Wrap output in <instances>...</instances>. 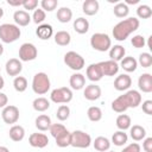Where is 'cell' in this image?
<instances>
[{
    "label": "cell",
    "mask_w": 152,
    "mask_h": 152,
    "mask_svg": "<svg viewBox=\"0 0 152 152\" xmlns=\"http://www.w3.org/2000/svg\"><path fill=\"white\" fill-rule=\"evenodd\" d=\"M141 103V95L138 90H127L112 102V109L116 113H124L128 108H135Z\"/></svg>",
    "instance_id": "obj_1"
},
{
    "label": "cell",
    "mask_w": 152,
    "mask_h": 152,
    "mask_svg": "<svg viewBox=\"0 0 152 152\" xmlns=\"http://www.w3.org/2000/svg\"><path fill=\"white\" fill-rule=\"evenodd\" d=\"M139 25H140L139 19H137L134 17H129V18H126V19L119 21L113 27L114 39L118 40V42L126 40L131 33H133L134 31H137L139 28Z\"/></svg>",
    "instance_id": "obj_2"
},
{
    "label": "cell",
    "mask_w": 152,
    "mask_h": 152,
    "mask_svg": "<svg viewBox=\"0 0 152 152\" xmlns=\"http://www.w3.org/2000/svg\"><path fill=\"white\" fill-rule=\"evenodd\" d=\"M20 34H21V31L19 26H17L15 24L6 23L0 25V40L2 43H6V44L13 43L19 39Z\"/></svg>",
    "instance_id": "obj_3"
},
{
    "label": "cell",
    "mask_w": 152,
    "mask_h": 152,
    "mask_svg": "<svg viewBox=\"0 0 152 152\" xmlns=\"http://www.w3.org/2000/svg\"><path fill=\"white\" fill-rule=\"evenodd\" d=\"M51 87L50 78L45 72H37L32 80V90L37 95H44Z\"/></svg>",
    "instance_id": "obj_4"
},
{
    "label": "cell",
    "mask_w": 152,
    "mask_h": 152,
    "mask_svg": "<svg viewBox=\"0 0 152 152\" xmlns=\"http://www.w3.org/2000/svg\"><path fill=\"white\" fill-rule=\"evenodd\" d=\"M90 45L94 50L100 51V52H104V51H108L110 49L112 40H110L108 34L97 32L90 37Z\"/></svg>",
    "instance_id": "obj_5"
},
{
    "label": "cell",
    "mask_w": 152,
    "mask_h": 152,
    "mask_svg": "<svg viewBox=\"0 0 152 152\" xmlns=\"http://www.w3.org/2000/svg\"><path fill=\"white\" fill-rule=\"evenodd\" d=\"M91 144V137L80 129H76L71 132V142L70 146L77 147V148H87Z\"/></svg>",
    "instance_id": "obj_6"
},
{
    "label": "cell",
    "mask_w": 152,
    "mask_h": 152,
    "mask_svg": "<svg viewBox=\"0 0 152 152\" xmlns=\"http://www.w3.org/2000/svg\"><path fill=\"white\" fill-rule=\"evenodd\" d=\"M50 99L55 103H69L72 100V91L68 87L56 88L51 91Z\"/></svg>",
    "instance_id": "obj_7"
},
{
    "label": "cell",
    "mask_w": 152,
    "mask_h": 152,
    "mask_svg": "<svg viewBox=\"0 0 152 152\" xmlns=\"http://www.w3.org/2000/svg\"><path fill=\"white\" fill-rule=\"evenodd\" d=\"M64 63L70 69H72L75 71H80L84 66V58L75 51H68L64 55Z\"/></svg>",
    "instance_id": "obj_8"
},
{
    "label": "cell",
    "mask_w": 152,
    "mask_h": 152,
    "mask_svg": "<svg viewBox=\"0 0 152 152\" xmlns=\"http://www.w3.org/2000/svg\"><path fill=\"white\" fill-rule=\"evenodd\" d=\"M38 50L32 43H24L19 48V61L30 62L37 58Z\"/></svg>",
    "instance_id": "obj_9"
},
{
    "label": "cell",
    "mask_w": 152,
    "mask_h": 152,
    "mask_svg": "<svg viewBox=\"0 0 152 152\" xmlns=\"http://www.w3.org/2000/svg\"><path fill=\"white\" fill-rule=\"evenodd\" d=\"M1 116H2V120L5 124L7 125H13L18 121L19 119V109L18 107L13 106V104H7L4 109H2V113H1Z\"/></svg>",
    "instance_id": "obj_10"
},
{
    "label": "cell",
    "mask_w": 152,
    "mask_h": 152,
    "mask_svg": "<svg viewBox=\"0 0 152 152\" xmlns=\"http://www.w3.org/2000/svg\"><path fill=\"white\" fill-rule=\"evenodd\" d=\"M99 66L101 69V72L103 76H114L118 74L119 71V64L112 59L109 61H103V62H99Z\"/></svg>",
    "instance_id": "obj_11"
},
{
    "label": "cell",
    "mask_w": 152,
    "mask_h": 152,
    "mask_svg": "<svg viewBox=\"0 0 152 152\" xmlns=\"http://www.w3.org/2000/svg\"><path fill=\"white\" fill-rule=\"evenodd\" d=\"M5 69H6V72L7 75L10 76H18L21 70H23V64H21V61H19L18 58H11L6 62V65H5Z\"/></svg>",
    "instance_id": "obj_12"
},
{
    "label": "cell",
    "mask_w": 152,
    "mask_h": 152,
    "mask_svg": "<svg viewBox=\"0 0 152 152\" xmlns=\"http://www.w3.org/2000/svg\"><path fill=\"white\" fill-rule=\"evenodd\" d=\"M28 142L32 147L44 148L49 144V138L44 133H32L28 138Z\"/></svg>",
    "instance_id": "obj_13"
},
{
    "label": "cell",
    "mask_w": 152,
    "mask_h": 152,
    "mask_svg": "<svg viewBox=\"0 0 152 152\" xmlns=\"http://www.w3.org/2000/svg\"><path fill=\"white\" fill-rule=\"evenodd\" d=\"M131 86H132V78L127 74H121V75L116 76V78L114 80V88L119 91L127 90V89H129Z\"/></svg>",
    "instance_id": "obj_14"
},
{
    "label": "cell",
    "mask_w": 152,
    "mask_h": 152,
    "mask_svg": "<svg viewBox=\"0 0 152 152\" xmlns=\"http://www.w3.org/2000/svg\"><path fill=\"white\" fill-rule=\"evenodd\" d=\"M138 87L142 93H151L152 91V75L148 72L140 75L138 78Z\"/></svg>",
    "instance_id": "obj_15"
},
{
    "label": "cell",
    "mask_w": 152,
    "mask_h": 152,
    "mask_svg": "<svg viewBox=\"0 0 152 152\" xmlns=\"http://www.w3.org/2000/svg\"><path fill=\"white\" fill-rule=\"evenodd\" d=\"M83 95L88 101H95L101 96V88L94 83L88 84L83 90Z\"/></svg>",
    "instance_id": "obj_16"
},
{
    "label": "cell",
    "mask_w": 152,
    "mask_h": 152,
    "mask_svg": "<svg viewBox=\"0 0 152 152\" xmlns=\"http://www.w3.org/2000/svg\"><path fill=\"white\" fill-rule=\"evenodd\" d=\"M86 75L88 77V80H90L91 82H97L103 77V75L101 72V69L99 66V63H93L89 66H87Z\"/></svg>",
    "instance_id": "obj_17"
},
{
    "label": "cell",
    "mask_w": 152,
    "mask_h": 152,
    "mask_svg": "<svg viewBox=\"0 0 152 152\" xmlns=\"http://www.w3.org/2000/svg\"><path fill=\"white\" fill-rule=\"evenodd\" d=\"M13 19L17 26H27L31 21V15L28 14L27 11L24 10H18L13 14Z\"/></svg>",
    "instance_id": "obj_18"
},
{
    "label": "cell",
    "mask_w": 152,
    "mask_h": 152,
    "mask_svg": "<svg viewBox=\"0 0 152 152\" xmlns=\"http://www.w3.org/2000/svg\"><path fill=\"white\" fill-rule=\"evenodd\" d=\"M36 34H37V37H38L39 39H42V40H48V39H50V38L52 37V34H53V28H52V26L49 25V24H40V25L37 27V30H36Z\"/></svg>",
    "instance_id": "obj_19"
},
{
    "label": "cell",
    "mask_w": 152,
    "mask_h": 152,
    "mask_svg": "<svg viewBox=\"0 0 152 152\" xmlns=\"http://www.w3.org/2000/svg\"><path fill=\"white\" fill-rule=\"evenodd\" d=\"M69 84H70L71 89H74V90H81L86 86V77L82 74H80V72H75V74H72L70 76Z\"/></svg>",
    "instance_id": "obj_20"
},
{
    "label": "cell",
    "mask_w": 152,
    "mask_h": 152,
    "mask_svg": "<svg viewBox=\"0 0 152 152\" xmlns=\"http://www.w3.org/2000/svg\"><path fill=\"white\" fill-rule=\"evenodd\" d=\"M100 4L97 0H86L82 4V11L87 15H95L99 12Z\"/></svg>",
    "instance_id": "obj_21"
},
{
    "label": "cell",
    "mask_w": 152,
    "mask_h": 152,
    "mask_svg": "<svg viewBox=\"0 0 152 152\" xmlns=\"http://www.w3.org/2000/svg\"><path fill=\"white\" fill-rule=\"evenodd\" d=\"M120 66L127 71V72H133L137 70V66H138V62L134 57L132 56H127V57H124L121 61H120Z\"/></svg>",
    "instance_id": "obj_22"
},
{
    "label": "cell",
    "mask_w": 152,
    "mask_h": 152,
    "mask_svg": "<svg viewBox=\"0 0 152 152\" xmlns=\"http://www.w3.org/2000/svg\"><path fill=\"white\" fill-rule=\"evenodd\" d=\"M34 124H36L37 129H39V131H42V132H45V131H48V129L50 128V126H51V119H50V116L46 115V114H40V115H38V116L36 118Z\"/></svg>",
    "instance_id": "obj_23"
},
{
    "label": "cell",
    "mask_w": 152,
    "mask_h": 152,
    "mask_svg": "<svg viewBox=\"0 0 152 152\" xmlns=\"http://www.w3.org/2000/svg\"><path fill=\"white\" fill-rule=\"evenodd\" d=\"M125 53H126L125 48L122 45H119V44L114 45V46H110V49H109V57H110L112 61H114L116 63L125 57Z\"/></svg>",
    "instance_id": "obj_24"
},
{
    "label": "cell",
    "mask_w": 152,
    "mask_h": 152,
    "mask_svg": "<svg viewBox=\"0 0 152 152\" xmlns=\"http://www.w3.org/2000/svg\"><path fill=\"white\" fill-rule=\"evenodd\" d=\"M129 135L134 141H140L146 137V129L140 125H133L129 127Z\"/></svg>",
    "instance_id": "obj_25"
},
{
    "label": "cell",
    "mask_w": 152,
    "mask_h": 152,
    "mask_svg": "<svg viewBox=\"0 0 152 152\" xmlns=\"http://www.w3.org/2000/svg\"><path fill=\"white\" fill-rule=\"evenodd\" d=\"M93 145H94V148L96 151H99V152H107L110 148V141L106 137H97V138H95Z\"/></svg>",
    "instance_id": "obj_26"
},
{
    "label": "cell",
    "mask_w": 152,
    "mask_h": 152,
    "mask_svg": "<svg viewBox=\"0 0 152 152\" xmlns=\"http://www.w3.org/2000/svg\"><path fill=\"white\" fill-rule=\"evenodd\" d=\"M8 134H10V138L13 141H21L24 139V137H25V129L20 125H13L10 128Z\"/></svg>",
    "instance_id": "obj_27"
},
{
    "label": "cell",
    "mask_w": 152,
    "mask_h": 152,
    "mask_svg": "<svg viewBox=\"0 0 152 152\" xmlns=\"http://www.w3.org/2000/svg\"><path fill=\"white\" fill-rule=\"evenodd\" d=\"M74 30L77 33H80V34L87 33L88 30H89V21L86 18H83V17H80V18L75 19V21H74Z\"/></svg>",
    "instance_id": "obj_28"
},
{
    "label": "cell",
    "mask_w": 152,
    "mask_h": 152,
    "mask_svg": "<svg viewBox=\"0 0 152 152\" xmlns=\"http://www.w3.org/2000/svg\"><path fill=\"white\" fill-rule=\"evenodd\" d=\"M56 17L59 23H63V24L69 23L72 18V11L69 7H61L59 10H57Z\"/></svg>",
    "instance_id": "obj_29"
},
{
    "label": "cell",
    "mask_w": 152,
    "mask_h": 152,
    "mask_svg": "<svg viewBox=\"0 0 152 152\" xmlns=\"http://www.w3.org/2000/svg\"><path fill=\"white\" fill-rule=\"evenodd\" d=\"M70 40H71V36L69 32L66 31H58L56 34H55V43L59 46H66L70 44Z\"/></svg>",
    "instance_id": "obj_30"
},
{
    "label": "cell",
    "mask_w": 152,
    "mask_h": 152,
    "mask_svg": "<svg viewBox=\"0 0 152 152\" xmlns=\"http://www.w3.org/2000/svg\"><path fill=\"white\" fill-rule=\"evenodd\" d=\"M56 140V145L58 147H68L70 146V142H71V132H69L68 129L64 131L62 134H59L57 138H55Z\"/></svg>",
    "instance_id": "obj_31"
},
{
    "label": "cell",
    "mask_w": 152,
    "mask_h": 152,
    "mask_svg": "<svg viewBox=\"0 0 152 152\" xmlns=\"http://www.w3.org/2000/svg\"><path fill=\"white\" fill-rule=\"evenodd\" d=\"M32 107L37 112H45L50 107V101L45 97H37L32 102Z\"/></svg>",
    "instance_id": "obj_32"
},
{
    "label": "cell",
    "mask_w": 152,
    "mask_h": 152,
    "mask_svg": "<svg viewBox=\"0 0 152 152\" xmlns=\"http://www.w3.org/2000/svg\"><path fill=\"white\" fill-rule=\"evenodd\" d=\"M115 124H116V127H118L120 131H126V129H128V128L131 127L132 121H131L129 115H127V114H120V115L116 118Z\"/></svg>",
    "instance_id": "obj_33"
},
{
    "label": "cell",
    "mask_w": 152,
    "mask_h": 152,
    "mask_svg": "<svg viewBox=\"0 0 152 152\" xmlns=\"http://www.w3.org/2000/svg\"><path fill=\"white\" fill-rule=\"evenodd\" d=\"M87 116L90 121L93 122H97L102 119V110L100 107H96V106H91L88 108L87 110Z\"/></svg>",
    "instance_id": "obj_34"
},
{
    "label": "cell",
    "mask_w": 152,
    "mask_h": 152,
    "mask_svg": "<svg viewBox=\"0 0 152 152\" xmlns=\"http://www.w3.org/2000/svg\"><path fill=\"white\" fill-rule=\"evenodd\" d=\"M128 140V135L127 133H125V131H118L112 135V142L115 146H124Z\"/></svg>",
    "instance_id": "obj_35"
},
{
    "label": "cell",
    "mask_w": 152,
    "mask_h": 152,
    "mask_svg": "<svg viewBox=\"0 0 152 152\" xmlns=\"http://www.w3.org/2000/svg\"><path fill=\"white\" fill-rule=\"evenodd\" d=\"M114 15L118 18H126L129 13V8L125 2H118L113 8Z\"/></svg>",
    "instance_id": "obj_36"
},
{
    "label": "cell",
    "mask_w": 152,
    "mask_h": 152,
    "mask_svg": "<svg viewBox=\"0 0 152 152\" xmlns=\"http://www.w3.org/2000/svg\"><path fill=\"white\" fill-rule=\"evenodd\" d=\"M13 87L18 93H23L27 88V80L23 76H17L13 81Z\"/></svg>",
    "instance_id": "obj_37"
},
{
    "label": "cell",
    "mask_w": 152,
    "mask_h": 152,
    "mask_svg": "<svg viewBox=\"0 0 152 152\" xmlns=\"http://www.w3.org/2000/svg\"><path fill=\"white\" fill-rule=\"evenodd\" d=\"M137 15L140 19H148L152 15V10L148 5H139L137 8Z\"/></svg>",
    "instance_id": "obj_38"
},
{
    "label": "cell",
    "mask_w": 152,
    "mask_h": 152,
    "mask_svg": "<svg viewBox=\"0 0 152 152\" xmlns=\"http://www.w3.org/2000/svg\"><path fill=\"white\" fill-rule=\"evenodd\" d=\"M70 115V108L66 104H61L56 112V116L59 121H65Z\"/></svg>",
    "instance_id": "obj_39"
},
{
    "label": "cell",
    "mask_w": 152,
    "mask_h": 152,
    "mask_svg": "<svg viewBox=\"0 0 152 152\" xmlns=\"http://www.w3.org/2000/svg\"><path fill=\"white\" fill-rule=\"evenodd\" d=\"M142 68H150L152 65V55L150 52H142L139 56V59L137 61Z\"/></svg>",
    "instance_id": "obj_40"
},
{
    "label": "cell",
    "mask_w": 152,
    "mask_h": 152,
    "mask_svg": "<svg viewBox=\"0 0 152 152\" xmlns=\"http://www.w3.org/2000/svg\"><path fill=\"white\" fill-rule=\"evenodd\" d=\"M58 5V1L57 0H42L40 1V6H42V10L45 12H52L53 10H56Z\"/></svg>",
    "instance_id": "obj_41"
},
{
    "label": "cell",
    "mask_w": 152,
    "mask_h": 152,
    "mask_svg": "<svg viewBox=\"0 0 152 152\" xmlns=\"http://www.w3.org/2000/svg\"><path fill=\"white\" fill-rule=\"evenodd\" d=\"M49 131H50V133H51V135H52L53 138H57L59 134H62L64 131H66V128H65V126L62 125V124H51Z\"/></svg>",
    "instance_id": "obj_42"
},
{
    "label": "cell",
    "mask_w": 152,
    "mask_h": 152,
    "mask_svg": "<svg viewBox=\"0 0 152 152\" xmlns=\"http://www.w3.org/2000/svg\"><path fill=\"white\" fill-rule=\"evenodd\" d=\"M45 17H46V14H45V12L42 8H36L33 11V14H32V18L31 19L36 24H42L45 20Z\"/></svg>",
    "instance_id": "obj_43"
},
{
    "label": "cell",
    "mask_w": 152,
    "mask_h": 152,
    "mask_svg": "<svg viewBox=\"0 0 152 152\" xmlns=\"http://www.w3.org/2000/svg\"><path fill=\"white\" fill-rule=\"evenodd\" d=\"M131 43H132V45H133L135 49L144 48L145 44H146L145 38H144V36H141V34H135V36H133V38L131 39Z\"/></svg>",
    "instance_id": "obj_44"
},
{
    "label": "cell",
    "mask_w": 152,
    "mask_h": 152,
    "mask_svg": "<svg viewBox=\"0 0 152 152\" xmlns=\"http://www.w3.org/2000/svg\"><path fill=\"white\" fill-rule=\"evenodd\" d=\"M141 147L138 142H132L129 145H127L126 147H124V150L121 152H140Z\"/></svg>",
    "instance_id": "obj_45"
},
{
    "label": "cell",
    "mask_w": 152,
    "mask_h": 152,
    "mask_svg": "<svg viewBox=\"0 0 152 152\" xmlns=\"http://www.w3.org/2000/svg\"><path fill=\"white\" fill-rule=\"evenodd\" d=\"M38 6V1L37 0H24V4H23V7L27 11H32V10H36Z\"/></svg>",
    "instance_id": "obj_46"
},
{
    "label": "cell",
    "mask_w": 152,
    "mask_h": 152,
    "mask_svg": "<svg viewBox=\"0 0 152 152\" xmlns=\"http://www.w3.org/2000/svg\"><path fill=\"white\" fill-rule=\"evenodd\" d=\"M141 108H142V112L147 115H152V100H146L142 102L141 104Z\"/></svg>",
    "instance_id": "obj_47"
},
{
    "label": "cell",
    "mask_w": 152,
    "mask_h": 152,
    "mask_svg": "<svg viewBox=\"0 0 152 152\" xmlns=\"http://www.w3.org/2000/svg\"><path fill=\"white\" fill-rule=\"evenodd\" d=\"M142 150L145 152H152V138H146L142 142Z\"/></svg>",
    "instance_id": "obj_48"
},
{
    "label": "cell",
    "mask_w": 152,
    "mask_h": 152,
    "mask_svg": "<svg viewBox=\"0 0 152 152\" xmlns=\"http://www.w3.org/2000/svg\"><path fill=\"white\" fill-rule=\"evenodd\" d=\"M7 102H8L7 95L4 93H0V108H5L7 106Z\"/></svg>",
    "instance_id": "obj_49"
},
{
    "label": "cell",
    "mask_w": 152,
    "mask_h": 152,
    "mask_svg": "<svg viewBox=\"0 0 152 152\" xmlns=\"http://www.w3.org/2000/svg\"><path fill=\"white\" fill-rule=\"evenodd\" d=\"M7 4L10 6H23L24 0H7Z\"/></svg>",
    "instance_id": "obj_50"
},
{
    "label": "cell",
    "mask_w": 152,
    "mask_h": 152,
    "mask_svg": "<svg viewBox=\"0 0 152 152\" xmlns=\"http://www.w3.org/2000/svg\"><path fill=\"white\" fill-rule=\"evenodd\" d=\"M139 2V0H126L125 1V4L128 6V5H134V4H138Z\"/></svg>",
    "instance_id": "obj_51"
},
{
    "label": "cell",
    "mask_w": 152,
    "mask_h": 152,
    "mask_svg": "<svg viewBox=\"0 0 152 152\" xmlns=\"http://www.w3.org/2000/svg\"><path fill=\"white\" fill-rule=\"evenodd\" d=\"M4 86H5V81H4V78H2V76L0 75V90L4 88Z\"/></svg>",
    "instance_id": "obj_52"
},
{
    "label": "cell",
    "mask_w": 152,
    "mask_h": 152,
    "mask_svg": "<svg viewBox=\"0 0 152 152\" xmlns=\"http://www.w3.org/2000/svg\"><path fill=\"white\" fill-rule=\"evenodd\" d=\"M0 152H10V150L6 146H0Z\"/></svg>",
    "instance_id": "obj_53"
},
{
    "label": "cell",
    "mask_w": 152,
    "mask_h": 152,
    "mask_svg": "<svg viewBox=\"0 0 152 152\" xmlns=\"http://www.w3.org/2000/svg\"><path fill=\"white\" fill-rule=\"evenodd\" d=\"M4 53V46H2V44L0 43V56Z\"/></svg>",
    "instance_id": "obj_54"
},
{
    "label": "cell",
    "mask_w": 152,
    "mask_h": 152,
    "mask_svg": "<svg viewBox=\"0 0 152 152\" xmlns=\"http://www.w3.org/2000/svg\"><path fill=\"white\" fill-rule=\"evenodd\" d=\"M2 15H4V10H2L1 7H0V19L2 18Z\"/></svg>",
    "instance_id": "obj_55"
},
{
    "label": "cell",
    "mask_w": 152,
    "mask_h": 152,
    "mask_svg": "<svg viewBox=\"0 0 152 152\" xmlns=\"http://www.w3.org/2000/svg\"><path fill=\"white\" fill-rule=\"evenodd\" d=\"M107 152H114V151H107Z\"/></svg>",
    "instance_id": "obj_56"
}]
</instances>
